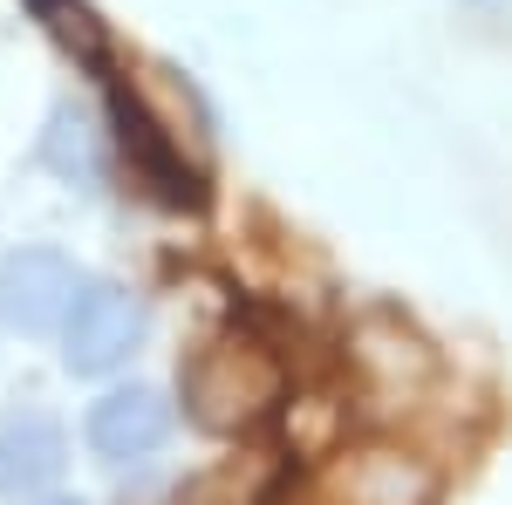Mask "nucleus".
Instances as JSON below:
<instances>
[{"label":"nucleus","mask_w":512,"mask_h":505,"mask_svg":"<svg viewBox=\"0 0 512 505\" xmlns=\"http://www.w3.org/2000/svg\"><path fill=\"white\" fill-rule=\"evenodd\" d=\"M41 157L62 171V178H96V130H89V117H82L76 103H62L55 117H48V144H41Z\"/></svg>","instance_id":"nucleus-9"},{"label":"nucleus","mask_w":512,"mask_h":505,"mask_svg":"<svg viewBox=\"0 0 512 505\" xmlns=\"http://www.w3.org/2000/svg\"><path fill=\"white\" fill-rule=\"evenodd\" d=\"M76 294H82L76 267L48 246L0 260V328H14V335H55L76 308Z\"/></svg>","instance_id":"nucleus-3"},{"label":"nucleus","mask_w":512,"mask_h":505,"mask_svg":"<svg viewBox=\"0 0 512 505\" xmlns=\"http://www.w3.org/2000/svg\"><path fill=\"white\" fill-rule=\"evenodd\" d=\"M55 505H82V499H55Z\"/></svg>","instance_id":"nucleus-10"},{"label":"nucleus","mask_w":512,"mask_h":505,"mask_svg":"<svg viewBox=\"0 0 512 505\" xmlns=\"http://www.w3.org/2000/svg\"><path fill=\"white\" fill-rule=\"evenodd\" d=\"M35 7V21L55 35V48H69L82 69H103L110 62V28L96 21V7L89 0H28Z\"/></svg>","instance_id":"nucleus-8"},{"label":"nucleus","mask_w":512,"mask_h":505,"mask_svg":"<svg viewBox=\"0 0 512 505\" xmlns=\"http://www.w3.org/2000/svg\"><path fill=\"white\" fill-rule=\"evenodd\" d=\"M62 362L76 369V376H103V369H117L123 355L144 342V308H137V294H123L110 280H89L76 294V308L62 321Z\"/></svg>","instance_id":"nucleus-2"},{"label":"nucleus","mask_w":512,"mask_h":505,"mask_svg":"<svg viewBox=\"0 0 512 505\" xmlns=\"http://www.w3.org/2000/svg\"><path fill=\"white\" fill-rule=\"evenodd\" d=\"M280 362L260 342H205L185 362V403L205 430H239L280 403Z\"/></svg>","instance_id":"nucleus-1"},{"label":"nucleus","mask_w":512,"mask_h":505,"mask_svg":"<svg viewBox=\"0 0 512 505\" xmlns=\"http://www.w3.org/2000/svg\"><path fill=\"white\" fill-rule=\"evenodd\" d=\"M321 499L328 505H431L437 478L403 451H349L342 465H328Z\"/></svg>","instance_id":"nucleus-4"},{"label":"nucleus","mask_w":512,"mask_h":505,"mask_svg":"<svg viewBox=\"0 0 512 505\" xmlns=\"http://www.w3.org/2000/svg\"><path fill=\"white\" fill-rule=\"evenodd\" d=\"M117 137H123V151L137 157V171H144L171 205H185V198L198 205V178L178 164V151H171V137L151 123V110H144V103H130L123 89H117Z\"/></svg>","instance_id":"nucleus-7"},{"label":"nucleus","mask_w":512,"mask_h":505,"mask_svg":"<svg viewBox=\"0 0 512 505\" xmlns=\"http://www.w3.org/2000/svg\"><path fill=\"white\" fill-rule=\"evenodd\" d=\"M69 465V444H62V424L41 417V410H21L0 424V485L7 492H41L55 485Z\"/></svg>","instance_id":"nucleus-6"},{"label":"nucleus","mask_w":512,"mask_h":505,"mask_svg":"<svg viewBox=\"0 0 512 505\" xmlns=\"http://www.w3.org/2000/svg\"><path fill=\"white\" fill-rule=\"evenodd\" d=\"M164 437H171V403L144 383L110 389V396L89 410V444H96V458H110V465L151 458Z\"/></svg>","instance_id":"nucleus-5"}]
</instances>
